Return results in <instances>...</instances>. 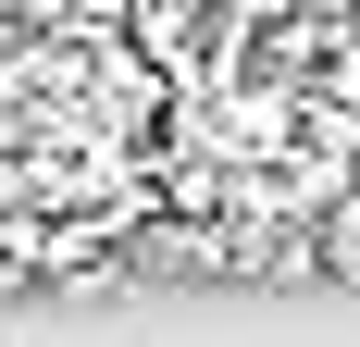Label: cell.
I'll return each instance as SVG.
<instances>
[{"label":"cell","instance_id":"cell-1","mask_svg":"<svg viewBox=\"0 0 360 347\" xmlns=\"http://www.w3.org/2000/svg\"><path fill=\"white\" fill-rule=\"evenodd\" d=\"M311 261H323V285H360V186L311 211Z\"/></svg>","mask_w":360,"mask_h":347},{"label":"cell","instance_id":"cell-2","mask_svg":"<svg viewBox=\"0 0 360 347\" xmlns=\"http://www.w3.org/2000/svg\"><path fill=\"white\" fill-rule=\"evenodd\" d=\"M13 211H25V162L0 149V223H13Z\"/></svg>","mask_w":360,"mask_h":347}]
</instances>
